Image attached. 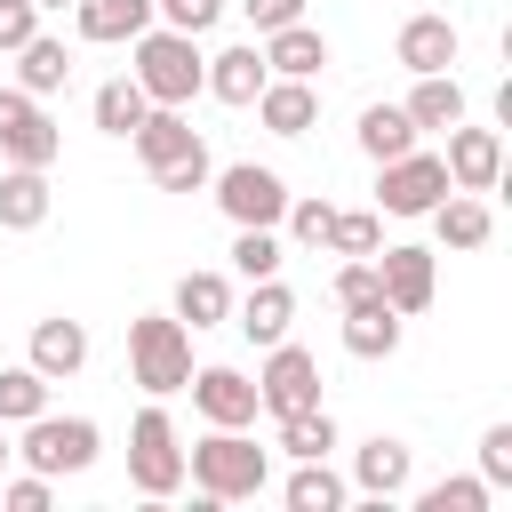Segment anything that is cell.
<instances>
[{
	"label": "cell",
	"instance_id": "1",
	"mask_svg": "<svg viewBox=\"0 0 512 512\" xmlns=\"http://www.w3.org/2000/svg\"><path fill=\"white\" fill-rule=\"evenodd\" d=\"M184 480H192L208 504H248V496H264V480H272V456L248 440V424H208V440L184 448Z\"/></svg>",
	"mask_w": 512,
	"mask_h": 512
},
{
	"label": "cell",
	"instance_id": "2",
	"mask_svg": "<svg viewBox=\"0 0 512 512\" xmlns=\"http://www.w3.org/2000/svg\"><path fill=\"white\" fill-rule=\"evenodd\" d=\"M128 144H136V160H144V176H152L160 192H208V176H216L200 128H192L176 104H152V112L128 128Z\"/></svg>",
	"mask_w": 512,
	"mask_h": 512
},
{
	"label": "cell",
	"instance_id": "3",
	"mask_svg": "<svg viewBox=\"0 0 512 512\" xmlns=\"http://www.w3.org/2000/svg\"><path fill=\"white\" fill-rule=\"evenodd\" d=\"M128 48H136V64H128V72H136V88H144L152 104H176V112H184V104L200 96L208 56L192 48V32H176V24H144Z\"/></svg>",
	"mask_w": 512,
	"mask_h": 512
},
{
	"label": "cell",
	"instance_id": "4",
	"mask_svg": "<svg viewBox=\"0 0 512 512\" xmlns=\"http://www.w3.org/2000/svg\"><path fill=\"white\" fill-rule=\"evenodd\" d=\"M184 376H192V328L176 312L128 320V384H144L152 400H168V392H184Z\"/></svg>",
	"mask_w": 512,
	"mask_h": 512
},
{
	"label": "cell",
	"instance_id": "5",
	"mask_svg": "<svg viewBox=\"0 0 512 512\" xmlns=\"http://www.w3.org/2000/svg\"><path fill=\"white\" fill-rule=\"evenodd\" d=\"M128 488L144 504H168L184 488V440H176V424H168L160 400L136 408V424H128Z\"/></svg>",
	"mask_w": 512,
	"mask_h": 512
},
{
	"label": "cell",
	"instance_id": "6",
	"mask_svg": "<svg viewBox=\"0 0 512 512\" xmlns=\"http://www.w3.org/2000/svg\"><path fill=\"white\" fill-rule=\"evenodd\" d=\"M96 448H104L96 416H56V408L24 416V440H16V456H24L32 472H48V480H64V472H88V464H96Z\"/></svg>",
	"mask_w": 512,
	"mask_h": 512
},
{
	"label": "cell",
	"instance_id": "7",
	"mask_svg": "<svg viewBox=\"0 0 512 512\" xmlns=\"http://www.w3.org/2000/svg\"><path fill=\"white\" fill-rule=\"evenodd\" d=\"M440 192H456L448 184V160L440 152H424V144H408L400 160H376V216H424Z\"/></svg>",
	"mask_w": 512,
	"mask_h": 512
},
{
	"label": "cell",
	"instance_id": "8",
	"mask_svg": "<svg viewBox=\"0 0 512 512\" xmlns=\"http://www.w3.org/2000/svg\"><path fill=\"white\" fill-rule=\"evenodd\" d=\"M56 152H64V128L48 120V104L24 88H0V160L8 168H56Z\"/></svg>",
	"mask_w": 512,
	"mask_h": 512
},
{
	"label": "cell",
	"instance_id": "9",
	"mask_svg": "<svg viewBox=\"0 0 512 512\" xmlns=\"http://www.w3.org/2000/svg\"><path fill=\"white\" fill-rule=\"evenodd\" d=\"M256 400H264V416H296V408H312L320 400V360L304 352V344H264V368H256Z\"/></svg>",
	"mask_w": 512,
	"mask_h": 512
},
{
	"label": "cell",
	"instance_id": "10",
	"mask_svg": "<svg viewBox=\"0 0 512 512\" xmlns=\"http://www.w3.org/2000/svg\"><path fill=\"white\" fill-rule=\"evenodd\" d=\"M208 184H216V208H224L232 224H280V208H288L280 168H256V160H232V168H216Z\"/></svg>",
	"mask_w": 512,
	"mask_h": 512
},
{
	"label": "cell",
	"instance_id": "11",
	"mask_svg": "<svg viewBox=\"0 0 512 512\" xmlns=\"http://www.w3.org/2000/svg\"><path fill=\"white\" fill-rule=\"evenodd\" d=\"M376 264V288H384V304L408 320V312H424L432 304V288H440V256L432 248H416V240H400V248H384V256H368Z\"/></svg>",
	"mask_w": 512,
	"mask_h": 512
},
{
	"label": "cell",
	"instance_id": "12",
	"mask_svg": "<svg viewBox=\"0 0 512 512\" xmlns=\"http://www.w3.org/2000/svg\"><path fill=\"white\" fill-rule=\"evenodd\" d=\"M440 160H448V184H456V192H496V184H504V136H496V128H464V120H456Z\"/></svg>",
	"mask_w": 512,
	"mask_h": 512
},
{
	"label": "cell",
	"instance_id": "13",
	"mask_svg": "<svg viewBox=\"0 0 512 512\" xmlns=\"http://www.w3.org/2000/svg\"><path fill=\"white\" fill-rule=\"evenodd\" d=\"M184 392H192V408H200L208 424H256V416H264L256 376H240V368H192Z\"/></svg>",
	"mask_w": 512,
	"mask_h": 512
},
{
	"label": "cell",
	"instance_id": "14",
	"mask_svg": "<svg viewBox=\"0 0 512 512\" xmlns=\"http://www.w3.org/2000/svg\"><path fill=\"white\" fill-rule=\"evenodd\" d=\"M424 216H432V240H440V248H456V256L488 248V232H496V208H488V192H440Z\"/></svg>",
	"mask_w": 512,
	"mask_h": 512
},
{
	"label": "cell",
	"instance_id": "15",
	"mask_svg": "<svg viewBox=\"0 0 512 512\" xmlns=\"http://www.w3.org/2000/svg\"><path fill=\"white\" fill-rule=\"evenodd\" d=\"M408 472H416V456H408V440H392V432H376V440L352 448V488H360L368 504H392V496L408 488Z\"/></svg>",
	"mask_w": 512,
	"mask_h": 512
},
{
	"label": "cell",
	"instance_id": "16",
	"mask_svg": "<svg viewBox=\"0 0 512 512\" xmlns=\"http://www.w3.org/2000/svg\"><path fill=\"white\" fill-rule=\"evenodd\" d=\"M232 320H240V336L264 352V344H280L288 336V320H296V288L272 272V280H248V304H232Z\"/></svg>",
	"mask_w": 512,
	"mask_h": 512
},
{
	"label": "cell",
	"instance_id": "17",
	"mask_svg": "<svg viewBox=\"0 0 512 512\" xmlns=\"http://www.w3.org/2000/svg\"><path fill=\"white\" fill-rule=\"evenodd\" d=\"M272 72H264V48L256 40H240V48H216L208 56V72H200V88L216 96V104H256V88H264Z\"/></svg>",
	"mask_w": 512,
	"mask_h": 512
},
{
	"label": "cell",
	"instance_id": "18",
	"mask_svg": "<svg viewBox=\"0 0 512 512\" xmlns=\"http://www.w3.org/2000/svg\"><path fill=\"white\" fill-rule=\"evenodd\" d=\"M256 120L272 128V136H312V120H320V88L312 80H264L256 88Z\"/></svg>",
	"mask_w": 512,
	"mask_h": 512
},
{
	"label": "cell",
	"instance_id": "19",
	"mask_svg": "<svg viewBox=\"0 0 512 512\" xmlns=\"http://www.w3.org/2000/svg\"><path fill=\"white\" fill-rule=\"evenodd\" d=\"M144 24H160V16H152V0H72V32H80V40H96V48L136 40Z\"/></svg>",
	"mask_w": 512,
	"mask_h": 512
},
{
	"label": "cell",
	"instance_id": "20",
	"mask_svg": "<svg viewBox=\"0 0 512 512\" xmlns=\"http://www.w3.org/2000/svg\"><path fill=\"white\" fill-rule=\"evenodd\" d=\"M256 48H264V72H280V80H312V72L328 64V32H312L304 16L280 24V32H264Z\"/></svg>",
	"mask_w": 512,
	"mask_h": 512
},
{
	"label": "cell",
	"instance_id": "21",
	"mask_svg": "<svg viewBox=\"0 0 512 512\" xmlns=\"http://www.w3.org/2000/svg\"><path fill=\"white\" fill-rule=\"evenodd\" d=\"M24 360H32L48 384H64V376H80V368H88V328L56 312V320H40V328H32V352H24Z\"/></svg>",
	"mask_w": 512,
	"mask_h": 512
},
{
	"label": "cell",
	"instance_id": "22",
	"mask_svg": "<svg viewBox=\"0 0 512 512\" xmlns=\"http://www.w3.org/2000/svg\"><path fill=\"white\" fill-rule=\"evenodd\" d=\"M56 208L48 168H0V232H40Z\"/></svg>",
	"mask_w": 512,
	"mask_h": 512
},
{
	"label": "cell",
	"instance_id": "23",
	"mask_svg": "<svg viewBox=\"0 0 512 512\" xmlns=\"http://www.w3.org/2000/svg\"><path fill=\"white\" fill-rule=\"evenodd\" d=\"M456 48H464V40H456V24H448V16H408V24H400V40H392V56H400L408 72H448V64H456Z\"/></svg>",
	"mask_w": 512,
	"mask_h": 512
},
{
	"label": "cell",
	"instance_id": "24",
	"mask_svg": "<svg viewBox=\"0 0 512 512\" xmlns=\"http://www.w3.org/2000/svg\"><path fill=\"white\" fill-rule=\"evenodd\" d=\"M64 80H72V48H64V40H56V32H32V40H24V48H16V88H24V96H40V104H48V96H56V88H64Z\"/></svg>",
	"mask_w": 512,
	"mask_h": 512
},
{
	"label": "cell",
	"instance_id": "25",
	"mask_svg": "<svg viewBox=\"0 0 512 512\" xmlns=\"http://www.w3.org/2000/svg\"><path fill=\"white\" fill-rule=\"evenodd\" d=\"M344 352L352 360H392L400 352V312L376 296V304H352L344 312Z\"/></svg>",
	"mask_w": 512,
	"mask_h": 512
},
{
	"label": "cell",
	"instance_id": "26",
	"mask_svg": "<svg viewBox=\"0 0 512 512\" xmlns=\"http://www.w3.org/2000/svg\"><path fill=\"white\" fill-rule=\"evenodd\" d=\"M416 128H456L464 120V80L456 72H416V88H408V104H400Z\"/></svg>",
	"mask_w": 512,
	"mask_h": 512
},
{
	"label": "cell",
	"instance_id": "27",
	"mask_svg": "<svg viewBox=\"0 0 512 512\" xmlns=\"http://www.w3.org/2000/svg\"><path fill=\"white\" fill-rule=\"evenodd\" d=\"M168 312H176L184 328H216V320H232V280H224V272H184Z\"/></svg>",
	"mask_w": 512,
	"mask_h": 512
},
{
	"label": "cell",
	"instance_id": "28",
	"mask_svg": "<svg viewBox=\"0 0 512 512\" xmlns=\"http://www.w3.org/2000/svg\"><path fill=\"white\" fill-rule=\"evenodd\" d=\"M288 512H344V496H352V480L344 472H328V456H304L296 472H288Z\"/></svg>",
	"mask_w": 512,
	"mask_h": 512
},
{
	"label": "cell",
	"instance_id": "29",
	"mask_svg": "<svg viewBox=\"0 0 512 512\" xmlns=\"http://www.w3.org/2000/svg\"><path fill=\"white\" fill-rule=\"evenodd\" d=\"M144 112H152V96L136 88V72H120V80H104V88L88 96V120H96L104 136H128V128L144 120Z\"/></svg>",
	"mask_w": 512,
	"mask_h": 512
},
{
	"label": "cell",
	"instance_id": "30",
	"mask_svg": "<svg viewBox=\"0 0 512 512\" xmlns=\"http://www.w3.org/2000/svg\"><path fill=\"white\" fill-rule=\"evenodd\" d=\"M352 136H360V152H368V160H400V152H408V144H416L424 128H416V120H408L400 104H368Z\"/></svg>",
	"mask_w": 512,
	"mask_h": 512
},
{
	"label": "cell",
	"instance_id": "31",
	"mask_svg": "<svg viewBox=\"0 0 512 512\" xmlns=\"http://www.w3.org/2000/svg\"><path fill=\"white\" fill-rule=\"evenodd\" d=\"M280 256H288L280 224H232V272H240V280H272Z\"/></svg>",
	"mask_w": 512,
	"mask_h": 512
},
{
	"label": "cell",
	"instance_id": "32",
	"mask_svg": "<svg viewBox=\"0 0 512 512\" xmlns=\"http://www.w3.org/2000/svg\"><path fill=\"white\" fill-rule=\"evenodd\" d=\"M328 448H336V416H328L320 400H312V408H296V416H280V456H296V464H304V456H328Z\"/></svg>",
	"mask_w": 512,
	"mask_h": 512
},
{
	"label": "cell",
	"instance_id": "33",
	"mask_svg": "<svg viewBox=\"0 0 512 512\" xmlns=\"http://www.w3.org/2000/svg\"><path fill=\"white\" fill-rule=\"evenodd\" d=\"M48 408V376L24 360V368H0V424H24Z\"/></svg>",
	"mask_w": 512,
	"mask_h": 512
},
{
	"label": "cell",
	"instance_id": "34",
	"mask_svg": "<svg viewBox=\"0 0 512 512\" xmlns=\"http://www.w3.org/2000/svg\"><path fill=\"white\" fill-rule=\"evenodd\" d=\"M328 248H336V256H376V248H384V216H376V208H336Z\"/></svg>",
	"mask_w": 512,
	"mask_h": 512
},
{
	"label": "cell",
	"instance_id": "35",
	"mask_svg": "<svg viewBox=\"0 0 512 512\" xmlns=\"http://www.w3.org/2000/svg\"><path fill=\"white\" fill-rule=\"evenodd\" d=\"M328 224H336V208H328L320 192H312V200H296V192H288V208H280V232H288L296 248H328Z\"/></svg>",
	"mask_w": 512,
	"mask_h": 512
},
{
	"label": "cell",
	"instance_id": "36",
	"mask_svg": "<svg viewBox=\"0 0 512 512\" xmlns=\"http://www.w3.org/2000/svg\"><path fill=\"white\" fill-rule=\"evenodd\" d=\"M488 504H496V488H488L480 472L440 480V488H424V496H416V512H488Z\"/></svg>",
	"mask_w": 512,
	"mask_h": 512
},
{
	"label": "cell",
	"instance_id": "37",
	"mask_svg": "<svg viewBox=\"0 0 512 512\" xmlns=\"http://www.w3.org/2000/svg\"><path fill=\"white\" fill-rule=\"evenodd\" d=\"M384 288H376V264L368 256H344V272H336V312H352V304H376Z\"/></svg>",
	"mask_w": 512,
	"mask_h": 512
},
{
	"label": "cell",
	"instance_id": "38",
	"mask_svg": "<svg viewBox=\"0 0 512 512\" xmlns=\"http://www.w3.org/2000/svg\"><path fill=\"white\" fill-rule=\"evenodd\" d=\"M480 480L488 488H512V424H488L480 432Z\"/></svg>",
	"mask_w": 512,
	"mask_h": 512
},
{
	"label": "cell",
	"instance_id": "39",
	"mask_svg": "<svg viewBox=\"0 0 512 512\" xmlns=\"http://www.w3.org/2000/svg\"><path fill=\"white\" fill-rule=\"evenodd\" d=\"M152 16H160V24H176V32H192V40H200V32H208V24H216V16H224V0H152Z\"/></svg>",
	"mask_w": 512,
	"mask_h": 512
},
{
	"label": "cell",
	"instance_id": "40",
	"mask_svg": "<svg viewBox=\"0 0 512 512\" xmlns=\"http://www.w3.org/2000/svg\"><path fill=\"white\" fill-rule=\"evenodd\" d=\"M48 496H56L48 472H16V480L0 472V504H8V512H48Z\"/></svg>",
	"mask_w": 512,
	"mask_h": 512
},
{
	"label": "cell",
	"instance_id": "41",
	"mask_svg": "<svg viewBox=\"0 0 512 512\" xmlns=\"http://www.w3.org/2000/svg\"><path fill=\"white\" fill-rule=\"evenodd\" d=\"M32 32H40V8L32 0H0V56H16Z\"/></svg>",
	"mask_w": 512,
	"mask_h": 512
},
{
	"label": "cell",
	"instance_id": "42",
	"mask_svg": "<svg viewBox=\"0 0 512 512\" xmlns=\"http://www.w3.org/2000/svg\"><path fill=\"white\" fill-rule=\"evenodd\" d=\"M240 16H248L256 32H280V24H296V16H304V0H240Z\"/></svg>",
	"mask_w": 512,
	"mask_h": 512
},
{
	"label": "cell",
	"instance_id": "43",
	"mask_svg": "<svg viewBox=\"0 0 512 512\" xmlns=\"http://www.w3.org/2000/svg\"><path fill=\"white\" fill-rule=\"evenodd\" d=\"M8 456H16V440H8V424H0V472H8Z\"/></svg>",
	"mask_w": 512,
	"mask_h": 512
},
{
	"label": "cell",
	"instance_id": "44",
	"mask_svg": "<svg viewBox=\"0 0 512 512\" xmlns=\"http://www.w3.org/2000/svg\"><path fill=\"white\" fill-rule=\"evenodd\" d=\"M32 8H40V16H48V8H72V0H32Z\"/></svg>",
	"mask_w": 512,
	"mask_h": 512
}]
</instances>
